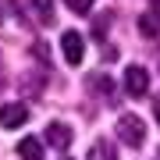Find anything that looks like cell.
<instances>
[{"label":"cell","mask_w":160,"mask_h":160,"mask_svg":"<svg viewBox=\"0 0 160 160\" xmlns=\"http://www.w3.org/2000/svg\"><path fill=\"white\" fill-rule=\"evenodd\" d=\"M118 135H121V142H128L132 149H139L146 142V125L135 114H121L118 118Z\"/></svg>","instance_id":"cell-1"},{"label":"cell","mask_w":160,"mask_h":160,"mask_svg":"<svg viewBox=\"0 0 160 160\" xmlns=\"http://www.w3.org/2000/svg\"><path fill=\"white\" fill-rule=\"evenodd\" d=\"M61 50H64V61H68L71 68H78V64H82V57H86V43H82V32L68 29V32L61 36Z\"/></svg>","instance_id":"cell-2"},{"label":"cell","mask_w":160,"mask_h":160,"mask_svg":"<svg viewBox=\"0 0 160 160\" xmlns=\"http://www.w3.org/2000/svg\"><path fill=\"white\" fill-rule=\"evenodd\" d=\"M125 89H128V96H146V89H149V71L139 68V64H132V68L125 71Z\"/></svg>","instance_id":"cell-3"},{"label":"cell","mask_w":160,"mask_h":160,"mask_svg":"<svg viewBox=\"0 0 160 160\" xmlns=\"http://www.w3.org/2000/svg\"><path fill=\"white\" fill-rule=\"evenodd\" d=\"M29 121V107L25 103H7V107H0V125L4 128H18Z\"/></svg>","instance_id":"cell-4"},{"label":"cell","mask_w":160,"mask_h":160,"mask_svg":"<svg viewBox=\"0 0 160 160\" xmlns=\"http://www.w3.org/2000/svg\"><path fill=\"white\" fill-rule=\"evenodd\" d=\"M71 128L68 125H61V121H53V125H46V146H53V149H68L71 146Z\"/></svg>","instance_id":"cell-5"},{"label":"cell","mask_w":160,"mask_h":160,"mask_svg":"<svg viewBox=\"0 0 160 160\" xmlns=\"http://www.w3.org/2000/svg\"><path fill=\"white\" fill-rule=\"evenodd\" d=\"M18 157L22 160H43V142L32 139V135H25L22 142H18Z\"/></svg>","instance_id":"cell-6"},{"label":"cell","mask_w":160,"mask_h":160,"mask_svg":"<svg viewBox=\"0 0 160 160\" xmlns=\"http://www.w3.org/2000/svg\"><path fill=\"white\" fill-rule=\"evenodd\" d=\"M139 32L149 36V39H153V36H160V11H146L142 18H139Z\"/></svg>","instance_id":"cell-7"},{"label":"cell","mask_w":160,"mask_h":160,"mask_svg":"<svg viewBox=\"0 0 160 160\" xmlns=\"http://www.w3.org/2000/svg\"><path fill=\"white\" fill-rule=\"evenodd\" d=\"M89 160H118V153H114V146H110L107 139H96V142L89 146Z\"/></svg>","instance_id":"cell-8"},{"label":"cell","mask_w":160,"mask_h":160,"mask_svg":"<svg viewBox=\"0 0 160 160\" xmlns=\"http://www.w3.org/2000/svg\"><path fill=\"white\" fill-rule=\"evenodd\" d=\"M32 11L43 18V25H53V0H29Z\"/></svg>","instance_id":"cell-9"},{"label":"cell","mask_w":160,"mask_h":160,"mask_svg":"<svg viewBox=\"0 0 160 160\" xmlns=\"http://www.w3.org/2000/svg\"><path fill=\"white\" fill-rule=\"evenodd\" d=\"M64 4H68V11H75V14H89L92 0H64Z\"/></svg>","instance_id":"cell-10"},{"label":"cell","mask_w":160,"mask_h":160,"mask_svg":"<svg viewBox=\"0 0 160 160\" xmlns=\"http://www.w3.org/2000/svg\"><path fill=\"white\" fill-rule=\"evenodd\" d=\"M107 22H110V14H103V18H96V22H92V36H96V39H103V36H107Z\"/></svg>","instance_id":"cell-11"},{"label":"cell","mask_w":160,"mask_h":160,"mask_svg":"<svg viewBox=\"0 0 160 160\" xmlns=\"http://www.w3.org/2000/svg\"><path fill=\"white\" fill-rule=\"evenodd\" d=\"M92 89L96 92H110V78L107 75H92Z\"/></svg>","instance_id":"cell-12"},{"label":"cell","mask_w":160,"mask_h":160,"mask_svg":"<svg viewBox=\"0 0 160 160\" xmlns=\"http://www.w3.org/2000/svg\"><path fill=\"white\" fill-rule=\"evenodd\" d=\"M153 114H157V125H160V96L153 100Z\"/></svg>","instance_id":"cell-13"},{"label":"cell","mask_w":160,"mask_h":160,"mask_svg":"<svg viewBox=\"0 0 160 160\" xmlns=\"http://www.w3.org/2000/svg\"><path fill=\"white\" fill-rule=\"evenodd\" d=\"M153 4H160V0H153Z\"/></svg>","instance_id":"cell-14"},{"label":"cell","mask_w":160,"mask_h":160,"mask_svg":"<svg viewBox=\"0 0 160 160\" xmlns=\"http://www.w3.org/2000/svg\"><path fill=\"white\" fill-rule=\"evenodd\" d=\"M64 160H68V157H64Z\"/></svg>","instance_id":"cell-15"},{"label":"cell","mask_w":160,"mask_h":160,"mask_svg":"<svg viewBox=\"0 0 160 160\" xmlns=\"http://www.w3.org/2000/svg\"><path fill=\"white\" fill-rule=\"evenodd\" d=\"M157 160H160V157H157Z\"/></svg>","instance_id":"cell-16"}]
</instances>
